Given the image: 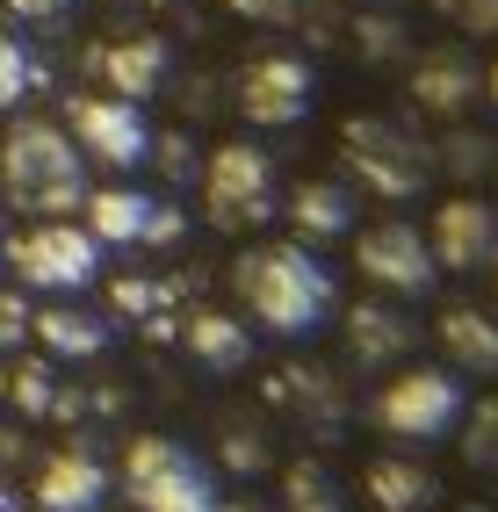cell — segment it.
<instances>
[{"mask_svg":"<svg viewBox=\"0 0 498 512\" xmlns=\"http://www.w3.org/2000/svg\"><path fill=\"white\" fill-rule=\"evenodd\" d=\"M0 260L37 296H80V289L102 282V246H94V231L73 224V217H37L29 231L0 238Z\"/></svg>","mask_w":498,"mask_h":512,"instance_id":"5b68a950","label":"cell"},{"mask_svg":"<svg viewBox=\"0 0 498 512\" xmlns=\"http://www.w3.org/2000/svg\"><path fill=\"white\" fill-rule=\"evenodd\" d=\"M181 339H188V354L203 361L210 375H239V368L253 361V332L231 318V311H195Z\"/></svg>","mask_w":498,"mask_h":512,"instance_id":"44dd1931","label":"cell"},{"mask_svg":"<svg viewBox=\"0 0 498 512\" xmlns=\"http://www.w3.org/2000/svg\"><path fill=\"white\" fill-rule=\"evenodd\" d=\"M282 512H340V484H332V469L325 462H289Z\"/></svg>","mask_w":498,"mask_h":512,"instance_id":"cb8c5ba5","label":"cell"},{"mask_svg":"<svg viewBox=\"0 0 498 512\" xmlns=\"http://www.w3.org/2000/svg\"><path fill=\"white\" fill-rule=\"evenodd\" d=\"M0 238H8V202H0Z\"/></svg>","mask_w":498,"mask_h":512,"instance_id":"ab89813d","label":"cell"},{"mask_svg":"<svg viewBox=\"0 0 498 512\" xmlns=\"http://www.w3.org/2000/svg\"><path fill=\"white\" fill-rule=\"evenodd\" d=\"M231 289L253 311L260 332L275 339H311L332 311H340V282L332 267L304 246V238H268V246H246L231 267Z\"/></svg>","mask_w":498,"mask_h":512,"instance_id":"6da1fadb","label":"cell"},{"mask_svg":"<svg viewBox=\"0 0 498 512\" xmlns=\"http://www.w3.org/2000/svg\"><path fill=\"white\" fill-rule=\"evenodd\" d=\"M412 311H397V296H361L354 311H347V361L354 368H397L412 354Z\"/></svg>","mask_w":498,"mask_h":512,"instance_id":"4fadbf2b","label":"cell"},{"mask_svg":"<svg viewBox=\"0 0 498 512\" xmlns=\"http://www.w3.org/2000/svg\"><path fill=\"white\" fill-rule=\"evenodd\" d=\"M0 202H15L29 217H73L87 202V159L65 138V123L22 116L0 138Z\"/></svg>","mask_w":498,"mask_h":512,"instance_id":"7a4b0ae2","label":"cell"},{"mask_svg":"<svg viewBox=\"0 0 498 512\" xmlns=\"http://www.w3.org/2000/svg\"><path fill=\"white\" fill-rule=\"evenodd\" d=\"M0 267H8V260H0Z\"/></svg>","mask_w":498,"mask_h":512,"instance_id":"7bdbcfd3","label":"cell"},{"mask_svg":"<svg viewBox=\"0 0 498 512\" xmlns=\"http://www.w3.org/2000/svg\"><path fill=\"white\" fill-rule=\"evenodd\" d=\"M434 166H448L455 181H462V174L477 181V174H491V166H498V145H491V138H470V130H455V138L434 152Z\"/></svg>","mask_w":498,"mask_h":512,"instance_id":"4316f807","label":"cell"},{"mask_svg":"<svg viewBox=\"0 0 498 512\" xmlns=\"http://www.w3.org/2000/svg\"><path fill=\"white\" fill-rule=\"evenodd\" d=\"M282 217L289 231L304 238V246H332V238H354V217H361V202H354V181H296L282 195Z\"/></svg>","mask_w":498,"mask_h":512,"instance_id":"5bb4252c","label":"cell"},{"mask_svg":"<svg viewBox=\"0 0 498 512\" xmlns=\"http://www.w3.org/2000/svg\"><path fill=\"white\" fill-rule=\"evenodd\" d=\"M484 94V73H477V58L470 51H455V44H441V51H426L419 65H412V101L426 116H441V123H455V116H470V101Z\"/></svg>","mask_w":498,"mask_h":512,"instance_id":"9a60e30c","label":"cell"},{"mask_svg":"<svg viewBox=\"0 0 498 512\" xmlns=\"http://www.w3.org/2000/svg\"><path fill=\"white\" fill-rule=\"evenodd\" d=\"M94 73H102V94L145 109V101L174 80V51H166V37H116V44L94 51Z\"/></svg>","mask_w":498,"mask_h":512,"instance_id":"7c38bea8","label":"cell"},{"mask_svg":"<svg viewBox=\"0 0 498 512\" xmlns=\"http://www.w3.org/2000/svg\"><path fill=\"white\" fill-rule=\"evenodd\" d=\"M145 166H159V174H166V181H181V188H188V181H203V152H195L181 130H174V138H159V130H152V159H145Z\"/></svg>","mask_w":498,"mask_h":512,"instance_id":"83f0119b","label":"cell"},{"mask_svg":"<svg viewBox=\"0 0 498 512\" xmlns=\"http://www.w3.org/2000/svg\"><path fill=\"white\" fill-rule=\"evenodd\" d=\"M152 202L145 188H130V181H109V188H87V231H94V246H145V224H152Z\"/></svg>","mask_w":498,"mask_h":512,"instance_id":"ac0fdd59","label":"cell"},{"mask_svg":"<svg viewBox=\"0 0 498 512\" xmlns=\"http://www.w3.org/2000/svg\"><path fill=\"white\" fill-rule=\"evenodd\" d=\"M29 318H37V311H29L22 296H8V289H0V354H15L22 339H29Z\"/></svg>","mask_w":498,"mask_h":512,"instance_id":"1f68e13d","label":"cell"},{"mask_svg":"<svg viewBox=\"0 0 498 512\" xmlns=\"http://www.w3.org/2000/svg\"><path fill=\"white\" fill-rule=\"evenodd\" d=\"M268 397L296 404V412H311V419H340V390H332V375H318V368H275Z\"/></svg>","mask_w":498,"mask_h":512,"instance_id":"603a6c76","label":"cell"},{"mask_svg":"<svg viewBox=\"0 0 498 512\" xmlns=\"http://www.w3.org/2000/svg\"><path fill=\"white\" fill-rule=\"evenodd\" d=\"M354 267L361 282H376L383 296H434L441 267H434V246H426V231L412 217H376L354 231Z\"/></svg>","mask_w":498,"mask_h":512,"instance_id":"9c48e42d","label":"cell"},{"mask_svg":"<svg viewBox=\"0 0 498 512\" xmlns=\"http://www.w3.org/2000/svg\"><path fill=\"white\" fill-rule=\"evenodd\" d=\"M0 512H22V505H15V491H8V484H0Z\"/></svg>","mask_w":498,"mask_h":512,"instance_id":"74e56055","label":"cell"},{"mask_svg":"<svg viewBox=\"0 0 498 512\" xmlns=\"http://www.w3.org/2000/svg\"><path fill=\"white\" fill-rule=\"evenodd\" d=\"M29 339L44 347V361H94V354H109V318H94V311H80V303L51 296L44 311L29 318Z\"/></svg>","mask_w":498,"mask_h":512,"instance_id":"e0dca14e","label":"cell"},{"mask_svg":"<svg viewBox=\"0 0 498 512\" xmlns=\"http://www.w3.org/2000/svg\"><path fill=\"white\" fill-rule=\"evenodd\" d=\"M441 15L470 37H498V0H441Z\"/></svg>","mask_w":498,"mask_h":512,"instance_id":"f1b7e54d","label":"cell"},{"mask_svg":"<svg viewBox=\"0 0 498 512\" xmlns=\"http://www.w3.org/2000/svg\"><path fill=\"white\" fill-rule=\"evenodd\" d=\"M455 433H462V455H470V469H491V476H498V397L470 404Z\"/></svg>","mask_w":498,"mask_h":512,"instance_id":"d4e9b609","label":"cell"},{"mask_svg":"<svg viewBox=\"0 0 498 512\" xmlns=\"http://www.w3.org/2000/svg\"><path fill=\"white\" fill-rule=\"evenodd\" d=\"M426 246H434L441 275H484L498 267V210L484 195H448L426 224Z\"/></svg>","mask_w":498,"mask_h":512,"instance_id":"8fae6325","label":"cell"},{"mask_svg":"<svg viewBox=\"0 0 498 512\" xmlns=\"http://www.w3.org/2000/svg\"><path fill=\"white\" fill-rule=\"evenodd\" d=\"M80 0H8V15L15 22H29V29H44V22H65Z\"/></svg>","mask_w":498,"mask_h":512,"instance_id":"836d02e7","label":"cell"},{"mask_svg":"<svg viewBox=\"0 0 498 512\" xmlns=\"http://www.w3.org/2000/svg\"><path fill=\"white\" fill-rule=\"evenodd\" d=\"M224 512H260V505H224Z\"/></svg>","mask_w":498,"mask_h":512,"instance_id":"60d3db41","label":"cell"},{"mask_svg":"<svg viewBox=\"0 0 498 512\" xmlns=\"http://www.w3.org/2000/svg\"><path fill=\"white\" fill-rule=\"evenodd\" d=\"M361 484H369V505L376 512H434L441 505V476L426 469V462H405V455H376Z\"/></svg>","mask_w":498,"mask_h":512,"instance_id":"ffe728a7","label":"cell"},{"mask_svg":"<svg viewBox=\"0 0 498 512\" xmlns=\"http://www.w3.org/2000/svg\"><path fill=\"white\" fill-rule=\"evenodd\" d=\"M260 462H268V448H260V433H253V426H224V469L253 476Z\"/></svg>","mask_w":498,"mask_h":512,"instance_id":"f546056e","label":"cell"},{"mask_svg":"<svg viewBox=\"0 0 498 512\" xmlns=\"http://www.w3.org/2000/svg\"><path fill=\"white\" fill-rule=\"evenodd\" d=\"M354 37H361V51H369V58H390V51H397V22H376V15H369V22H354Z\"/></svg>","mask_w":498,"mask_h":512,"instance_id":"e575fe53","label":"cell"},{"mask_svg":"<svg viewBox=\"0 0 498 512\" xmlns=\"http://www.w3.org/2000/svg\"><path fill=\"white\" fill-rule=\"evenodd\" d=\"M188 238V217L174 210V202H152V224H145V246H181Z\"/></svg>","mask_w":498,"mask_h":512,"instance_id":"d6a6232c","label":"cell"},{"mask_svg":"<svg viewBox=\"0 0 498 512\" xmlns=\"http://www.w3.org/2000/svg\"><path fill=\"white\" fill-rule=\"evenodd\" d=\"M484 94H491V109H498V65H491V73H484Z\"/></svg>","mask_w":498,"mask_h":512,"instance_id":"8d00e7d4","label":"cell"},{"mask_svg":"<svg viewBox=\"0 0 498 512\" xmlns=\"http://www.w3.org/2000/svg\"><path fill=\"white\" fill-rule=\"evenodd\" d=\"M65 138L80 145L87 166H109V174H138L152 159V123L138 101H116V94H73L65 101Z\"/></svg>","mask_w":498,"mask_h":512,"instance_id":"ba28073f","label":"cell"},{"mask_svg":"<svg viewBox=\"0 0 498 512\" xmlns=\"http://www.w3.org/2000/svg\"><path fill=\"white\" fill-rule=\"evenodd\" d=\"M491 289H498V267H491Z\"/></svg>","mask_w":498,"mask_h":512,"instance_id":"b9f144b4","label":"cell"},{"mask_svg":"<svg viewBox=\"0 0 498 512\" xmlns=\"http://www.w3.org/2000/svg\"><path fill=\"white\" fill-rule=\"evenodd\" d=\"M0 462H22V433L15 426H0Z\"/></svg>","mask_w":498,"mask_h":512,"instance_id":"d590c367","label":"cell"},{"mask_svg":"<svg viewBox=\"0 0 498 512\" xmlns=\"http://www.w3.org/2000/svg\"><path fill=\"white\" fill-rule=\"evenodd\" d=\"M0 404H8V361H0Z\"/></svg>","mask_w":498,"mask_h":512,"instance_id":"f35d334b","label":"cell"},{"mask_svg":"<svg viewBox=\"0 0 498 512\" xmlns=\"http://www.w3.org/2000/svg\"><path fill=\"white\" fill-rule=\"evenodd\" d=\"M123 498L138 512H224L210 462L195 448H181V440H166V433L130 440V455H123Z\"/></svg>","mask_w":498,"mask_h":512,"instance_id":"3957f363","label":"cell"},{"mask_svg":"<svg viewBox=\"0 0 498 512\" xmlns=\"http://www.w3.org/2000/svg\"><path fill=\"white\" fill-rule=\"evenodd\" d=\"M239 116L260 123V130H282V123H304L311 116V94H318V73H311V58H296V51H260L246 58V73H239Z\"/></svg>","mask_w":498,"mask_h":512,"instance_id":"30bf717a","label":"cell"},{"mask_svg":"<svg viewBox=\"0 0 498 512\" xmlns=\"http://www.w3.org/2000/svg\"><path fill=\"white\" fill-rule=\"evenodd\" d=\"M29 87H37V58H29V44L8 37V22H0V109H22Z\"/></svg>","mask_w":498,"mask_h":512,"instance_id":"484cf974","label":"cell"},{"mask_svg":"<svg viewBox=\"0 0 498 512\" xmlns=\"http://www.w3.org/2000/svg\"><path fill=\"white\" fill-rule=\"evenodd\" d=\"M8 404L22 419H73L80 412V397L73 390H58V361H15L8 368Z\"/></svg>","mask_w":498,"mask_h":512,"instance_id":"7402d4cb","label":"cell"},{"mask_svg":"<svg viewBox=\"0 0 498 512\" xmlns=\"http://www.w3.org/2000/svg\"><path fill=\"white\" fill-rule=\"evenodd\" d=\"M340 152H347V174L376 188L383 202H412L434 181V145H419L412 123H390V116H347Z\"/></svg>","mask_w":498,"mask_h":512,"instance_id":"277c9868","label":"cell"},{"mask_svg":"<svg viewBox=\"0 0 498 512\" xmlns=\"http://www.w3.org/2000/svg\"><path fill=\"white\" fill-rule=\"evenodd\" d=\"M203 217L217 231H260V224H275L282 217V181H275V159L260 152V145H217L203 152Z\"/></svg>","mask_w":498,"mask_h":512,"instance_id":"8992f818","label":"cell"},{"mask_svg":"<svg viewBox=\"0 0 498 512\" xmlns=\"http://www.w3.org/2000/svg\"><path fill=\"white\" fill-rule=\"evenodd\" d=\"M462 412H470V390H462L455 368H397L376 390V426L390 440H412V448L448 440L462 426Z\"/></svg>","mask_w":498,"mask_h":512,"instance_id":"52a82bcc","label":"cell"},{"mask_svg":"<svg viewBox=\"0 0 498 512\" xmlns=\"http://www.w3.org/2000/svg\"><path fill=\"white\" fill-rule=\"evenodd\" d=\"M109 498V462L87 448H58L37 462V512H102Z\"/></svg>","mask_w":498,"mask_h":512,"instance_id":"2e32d148","label":"cell"},{"mask_svg":"<svg viewBox=\"0 0 498 512\" xmlns=\"http://www.w3.org/2000/svg\"><path fill=\"white\" fill-rule=\"evenodd\" d=\"M434 332H441V354H448L455 375H498V311L448 303Z\"/></svg>","mask_w":498,"mask_h":512,"instance_id":"d6986e66","label":"cell"},{"mask_svg":"<svg viewBox=\"0 0 498 512\" xmlns=\"http://www.w3.org/2000/svg\"><path fill=\"white\" fill-rule=\"evenodd\" d=\"M239 22H260V29H282V22H296L304 15V0H224Z\"/></svg>","mask_w":498,"mask_h":512,"instance_id":"4dcf8cb0","label":"cell"}]
</instances>
